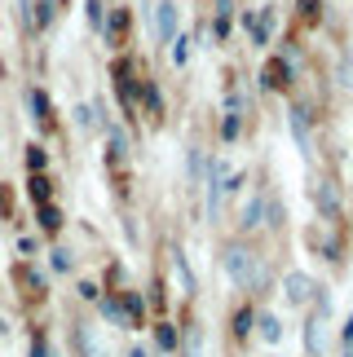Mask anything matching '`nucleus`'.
<instances>
[{"instance_id": "nucleus-1", "label": "nucleus", "mask_w": 353, "mask_h": 357, "mask_svg": "<svg viewBox=\"0 0 353 357\" xmlns=\"http://www.w3.org/2000/svg\"><path fill=\"white\" fill-rule=\"evenodd\" d=\"M221 265H225V273H230V282L243 287V291H261V287H265V265H261V256H256L252 247L230 243L225 256H221Z\"/></svg>"}, {"instance_id": "nucleus-2", "label": "nucleus", "mask_w": 353, "mask_h": 357, "mask_svg": "<svg viewBox=\"0 0 353 357\" xmlns=\"http://www.w3.org/2000/svg\"><path fill=\"white\" fill-rule=\"evenodd\" d=\"M283 291H287V305H305V300L318 291V282L305 278V273H287V278H283Z\"/></svg>"}, {"instance_id": "nucleus-3", "label": "nucleus", "mask_w": 353, "mask_h": 357, "mask_svg": "<svg viewBox=\"0 0 353 357\" xmlns=\"http://www.w3.org/2000/svg\"><path fill=\"white\" fill-rule=\"evenodd\" d=\"M155 26H159V40H164V45H172V40H176V5H172V0H164V5H159Z\"/></svg>"}, {"instance_id": "nucleus-4", "label": "nucleus", "mask_w": 353, "mask_h": 357, "mask_svg": "<svg viewBox=\"0 0 353 357\" xmlns=\"http://www.w3.org/2000/svg\"><path fill=\"white\" fill-rule=\"evenodd\" d=\"M261 212H265V199H261V195H252L248 203H243V221H239V225H243V229L265 225V221H261Z\"/></svg>"}, {"instance_id": "nucleus-5", "label": "nucleus", "mask_w": 353, "mask_h": 357, "mask_svg": "<svg viewBox=\"0 0 353 357\" xmlns=\"http://www.w3.org/2000/svg\"><path fill=\"white\" fill-rule=\"evenodd\" d=\"M318 208L327 212V216L340 212V190H336V181H322V190H318Z\"/></svg>"}, {"instance_id": "nucleus-6", "label": "nucleus", "mask_w": 353, "mask_h": 357, "mask_svg": "<svg viewBox=\"0 0 353 357\" xmlns=\"http://www.w3.org/2000/svg\"><path fill=\"white\" fill-rule=\"evenodd\" d=\"M31 199L40 203V208H45V203L53 199V181H49L45 172H36V176H31Z\"/></svg>"}, {"instance_id": "nucleus-7", "label": "nucleus", "mask_w": 353, "mask_h": 357, "mask_svg": "<svg viewBox=\"0 0 353 357\" xmlns=\"http://www.w3.org/2000/svg\"><path fill=\"white\" fill-rule=\"evenodd\" d=\"M292 132H296V142H301V150L309 155V123H305V111H301V106L292 111Z\"/></svg>"}, {"instance_id": "nucleus-8", "label": "nucleus", "mask_w": 353, "mask_h": 357, "mask_svg": "<svg viewBox=\"0 0 353 357\" xmlns=\"http://www.w3.org/2000/svg\"><path fill=\"white\" fill-rule=\"evenodd\" d=\"M265 84H269V89H283V84H287V66H283L278 58L265 66Z\"/></svg>"}, {"instance_id": "nucleus-9", "label": "nucleus", "mask_w": 353, "mask_h": 357, "mask_svg": "<svg viewBox=\"0 0 353 357\" xmlns=\"http://www.w3.org/2000/svg\"><path fill=\"white\" fill-rule=\"evenodd\" d=\"M80 349H84V357H106L102 344H98V335H93L89 326H80Z\"/></svg>"}, {"instance_id": "nucleus-10", "label": "nucleus", "mask_w": 353, "mask_h": 357, "mask_svg": "<svg viewBox=\"0 0 353 357\" xmlns=\"http://www.w3.org/2000/svg\"><path fill=\"white\" fill-rule=\"evenodd\" d=\"M40 225H45L49 234H53V229H62V212L53 208V203H45V208H40Z\"/></svg>"}, {"instance_id": "nucleus-11", "label": "nucleus", "mask_w": 353, "mask_h": 357, "mask_svg": "<svg viewBox=\"0 0 353 357\" xmlns=\"http://www.w3.org/2000/svg\"><path fill=\"white\" fill-rule=\"evenodd\" d=\"M261 335L269 340V344H278V340H283V326H278L274 313H265V318H261Z\"/></svg>"}, {"instance_id": "nucleus-12", "label": "nucleus", "mask_w": 353, "mask_h": 357, "mask_svg": "<svg viewBox=\"0 0 353 357\" xmlns=\"http://www.w3.org/2000/svg\"><path fill=\"white\" fill-rule=\"evenodd\" d=\"M155 340H159V349H164V353H172V349H176V331H172L168 322H164V326L155 331Z\"/></svg>"}, {"instance_id": "nucleus-13", "label": "nucleus", "mask_w": 353, "mask_h": 357, "mask_svg": "<svg viewBox=\"0 0 353 357\" xmlns=\"http://www.w3.org/2000/svg\"><path fill=\"white\" fill-rule=\"evenodd\" d=\"M305 344H309V353H318V344H322V318L309 322V340H305Z\"/></svg>"}, {"instance_id": "nucleus-14", "label": "nucleus", "mask_w": 353, "mask_h": 357, "mask_svg": "<svg viewBox=\"0 0 353 357\" xmlns=\"http://www.w3.org/2000/svg\"><path fill=\"white\" fill-rule=\"evenodd\" d=\"M124 313H128V322H142V300L137 296H124Z\"/></svg>"}, {"instance_id": "nucleus-15", "label": "nucleus", "mask_w": 353, "mask_h": 357, "mask_svg": "<svg viewBox=\"0 0 353 357\" xmlns=\"http://www.w3.org/2000/svg\"><path fill=\"white\" fill-rule=\"evenodd\" d=\"M106 313H111L119 326H128V313H124V305H119V300H106Z\"/></svg>"}, {"instance_id": "nucleus-16", "label": "nucleus", "mask_w": 353, "mask_h": 357, "mask_svg": "<svg viewBox=\"0 0 353 357\" xmlns=\"http://www.w3.org/2000/svg\"><path fill=\"white\" fill-rule=\"evenodd\" d=\"M31 111H36L40 119H45V123H49V102H45V93H31Z\"/></svg>"}, {"instance_id": "nucleus-17", "label": "nucleus", "mask_w": 353, "mask_h": 357, "mask_svg": "<svg viewBox=\"0 0 353 357\" xmlns=\"http://www.w3.org/2000/svg\"><path fill=\"white\" fill-rule=\"evenodd\" d=\"M124 26H128V13H124V9H119V13H115V18H111V40H119V36H124Z\"/></svg>"}, {"instance_id": "nucleus-18", "label": "nucleus", "mask_w": 353, "mask_h": 357, "mask_svg": "<svg viewBox=\"0 0 353 357\" xmlns=\"http://www.w3.org/2000/svg\"><path fill=\"white\" fill-rule=\"evenodd\" d=\"M27 163H31V172H40V168H45V150L31 146V150H27Z\"/></svg>"}, {"instance_id": "nucleus-19", "label": "nucleus", "mask_w": 353, "mask_h": 357, "mask_svg": "<svg viewBox=\"0 0 353 357\" xmlns=\"http://www.w3.org/2000/svg\"><path fill=\"white\" fill-rule=\"evenodd\" d=\"M53 269H58V273L71 269V252H62V247H58V252H53Z\"/></svg>"}, {"instance_id": "nucleus-20", "label": "nucleus", "mask_w": 353, "mask_h": 357, "mask_svg": "<svg viewBox=\"0 0 353 357\" xmlns=\"http://www.w3.org/2000/svg\"><path fill=\"white\" fill-rule=\"evenodd\" d=\"M301 9H305V18H309V22H314L318 13H322V5H318V0H301Z\"/></svg>"}, {"instance_id": "nucleus-21", "label": "nucleus", "mask_w": 353, "mask_h": 357, "mask_svg": "<svg viewBox=\"0 0 353 357\" xmlns=\"http://www.w3.org/2000/svg\"><path fill=\"white\" fill-rule=\"evenodd\" d=\"M172 62H186V40H172Z\"/></svg>"}, {"instance_id": "nucleus-22", "label": "nucleus", "mask_w": 353, "mask_h": 357, "mask_svg": "<svg viewBox=\"0 0 353 357\" xmlns=\"http://www.w3.org/2000/svg\"><path fill=\"white\" fill-rule=\"evenodd\" d=\"M190 357H203V344H199V331H190Z\"/></svg>"}, {"instance_id": "nucleus-23", "label": "nucleus", "mask_w": 353, "mask_h": 357, "mask_svg": "<svg viewBox=\"0 0 353 357\" xmlns=\"http://www.w3.org/2000/svg\"><path fill=\"white\" fill-rule=\"evenodd\" d=\"M9 208H13V203H9V190L0 185V216H9Z\"/></svg>"}, {"instance_id": "nucleus-24", "label": "nucleus", "mask_w": 353, "mask_h": 357, "mask_svg": "<svg viewBox=\"0 0 353 357\" xmlns=\"http://www.w3.org/2000/svg\"><path fill=\"white\" fill-rule=\"evenodd\" d=\"M31 357H49V349H45V340H36V344H31Z\"/></svg>"}, {"instance_id": "nucleus-25", "label": "nucleus", "mask_w": 353, "mask_h": 357, "mask_svg": "<svg viewBox=\"0 0 353 357\" xmlns=\"http://www.w3.org/2000/svg\"><path fill=\"white\" fill-rule=\"evenodd\" d=\"M133 357H146V353H142V349H133Z\"/></svg>"}]
</instances>
